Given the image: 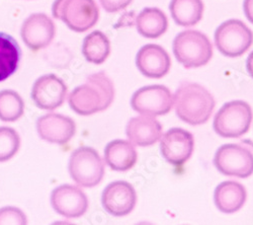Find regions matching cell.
Returning a JSON list of instances; mask_svg holds the SVG:
<instances>
[{"instance_id":"5","label":"cell","mask_w":253,"mask_h":225,"mask_svg":"<svg viewBox=\"0 0 253 225\" xmlns=\"http://www.w3.org/2000/svg\"><path fill=\"white\" fill-rule=\"evenodd\" d=\"M251 107L243 100H232L225 104L214 118V130L223 138H239L250 128Z\"/></svg>"},{"instance_id":"2","label":"cell","mask_w":253,"mask_h":225,"mask_svg":"<svg viewBox=\"0 0 253 225\" xmlns=\"http://www.w3.org/2000/svg\"><path fill=\"white\" fill-rule=\"evenodd\" d=\"M215 99L203 86L182 83L173 95V107L177 117L189 125H202L215 109Z\"/></svg>"},{"instance_id":"26","label":"cell","mask_w":253,"mask_h":225,"mask_svg":"<svg viewBox=\"0 0 253 225\" xmlns=\"http://www.w3.org/2000/svg\"><path fill=\"white\" fill-rule=\"evenodd\" d=\"M28 223L26 214L16 207H3L0 209V225H25Z\"/></svg>"},{"instance_id":"6","label":"cell","mask_w":253,"mask_h":225,"mask_svg":"<svg viewBox=\"0 0 253 225\" xmlns=\"http://www.w3.org/2000/svg\"><path fill=\"white\" fill-rule=\"evenodd\" d=\"M68 169L72 180L82 188L97 186L104 176V163L98 152L87 146L72 152Z\"/></svg>"},{"instance_id":"3","label":"cell","mask_w":253,"mask_h":225,"mask_svg":"<svg viewBox=\"0 0 253 225\" xmlns=\"http://www.w3.org/2000/svg\"><path fill=\"white\" fill-rule=\"evenodd\" d=\"M173 54L185 68H198L209 63L213 56V46L209 38L195 30L179 33L172 44Z\"/></svg>"},{"instance_id":"20","label":"cell","mask_w":253,"mask_h":225,"mask_svg":"<svg viewBox=\"0 0 253 225\" xmlns=\"http://www.w3.org/2000/svg\"><path fill=\"white\" fill-rule=\"evenodd\" d=\"M136 28L141 36L147 39H157L167 31L168 20L161 9L147 7L138 14Z\"/></svg>"},{"instance_id":"17","label":"cell","mask_w":253,"mask_h":225,"mask_svg":"<svg viewBox=\"0 0 253 225\" xmlns=\"http://www.w3.org/2000/svg\"><path fill=\"white\" fill-rule=\"evenodd\" d=\"M126 133L133 144L148 147L160 140L162 126L154 117L142 115L132 118L128 122Z\"/></svg>"},{"instance_id":"12","label":"cell","mask_w":253,"mask_h":225,"mask_svg":"<svg viewBox=\"0 0 253 225\" xmlns=\"http://www.w3.org/2000/svg\"><path fill=\"white\" fill-rule=\"evenodd\" d=\"M101 203L109 214L121 217L133 211L137 203V194L130 182L117 180L103 190Z\"/></svg>"},{"instance_id":"24","label":"cell","mask_w":253,"mask_h":225,"mask_svg":"<svg viewBox=\"0 0 253 225\" xmlns=\"http://www.w3.org/2000/svg\"><path fill=\"white\" fill-rule=\"evenodd\" d=\"M25 113V103L16 91L4 90L0 91V120L15 122Z\"/></svg>"},{"instance_id":"10","label":"cell","mask_w":253,"mask_h":225,"mask_svg":"<svg viewBox=\"0 0 253 225\" xmlns=\"http://www.w3.org/2000/svg\"><path fill=\"white\" fill-rule=\"evenodd\" d=\"M195 148V139L192 133L172 128L160 138V151L165 160L174 167H180L191 158Z\"/></svg>"},{"instance_id":"16","label":"cell","mask_w":253,"mask_h":225,"mask_svg":"<svg viewBox=\"0 0 253 225\" xmlns=\"http://www.w3.org/2000/svg\"><path fill=\"white\" fill-rule=\"evenodd\" d=\"M136 65L146 77L161 78L169 72L171 60L164 48L156 44H148L137 53Z\"/></svg>"},{"instance_id":"14","label":"cell","mask_w":253,"mask_h":225,"mask_svg":"<svg viewBox=\"0 0 253 225\" xmlns=\"http://www.w3.org/2000/svg\"><path fill=\"white\" fill-rule=\"evenodd\" d=\"M51 204L54 210L66 218H78L88 209V199L84 192L72 185H62L53 190Z\"/></svg>"},{"instance_id":"15","label":"cell","mask_w":253,"mask_h":225,"mask_svg":"<svg viewBox=\"0 0 253 225\" xmlns=\"http://www.w3.org/2000/svg\"><path fill=\"white\" fill-rule=\"evenodd\" d=\"M37 131L42 140L64 145L74 137L76 125L69 117L51 113L38 119Z\"/></svg>"},{"instance_id":"11","label":"cell","mask_w":253,"mask_h":225,"mask_svg":"<svg viewBox=\"0 0 253 225\" xmlns=\"http://www.w3.org/2000/svg\"><path fill=\"white\" fill-rule=\"evenodd\" d=\"M67 96V86L55 74L39 77L32 89L35 105L42 110L52 111L60 108Z\"/></svg>"},{"instance_id":"19","label":"cell","mask_w":253,"mask_h":225,"mask_svg":"<svg viewBox=\"0 0 253 225\" xmlns=\"http://www.w3.org/2000/svg\"><path fill=\"white\" fill-rule=\"evenodd\" d=\"M246 190L234 180L221 182L216 188L214 201L216 207L223 213L231 214L239 211L246 201Z\"/></svg>"},{"instance_id":"8","label":"cell","mask_w":253,"mask_h":225,"mask_svg":"<svg viewBox=\"0 0 253 225\" xmlns=\"http://www.w3.org/2000/svg\"><path fill=\"white\" fill-rule=\"evenodd\" d=\"M214 165L225 176L246 179L253 174V153L239 144H224L215 154Z\"/></svg>"},{"instance_id":"21","label":"cell","mask_w":253,"mask_h":225,"mask_svg":"<svg viewBox=\"0 0 253 225\" xmlns=\"http://www.w3.org/2000/svg\"><path fill=\"white\" fill-rule=\"evenodd\" d=\"M22 59V50L16 41L5 33H0V83L13 75Z\"/></svg>"},{"instance_id":"29","label":"cell","mask_w":253,"mask_h":225,"mask_svg":"<svg viewBox=\"0 0 253 225\" xmlns=\"http://www.w3.org/2000/svg\"><path fill=\"white\" fill-rule=\"evenodd\" d=\"M246 68L249 75L253 78V51L249 54L247 61H246Z\"/></svg>"},{"instance_id":"13","label":"cell","mask_w":253,"mask_h":225,"mask_svg":"<svg viewBox=\"0 0 253 225\" xmlns=\"http://www.w3.org/2000/svg\"><path fill=\"white\" fill-rule=\"evenodd\" d=\"M56 27L53 20L45 13H33L24 22L20 36L32 51L48 47L55 38Z\"/></svg>"},{"instance_id":"28","label":"cell","mask_w":253,"mask_h":225,"mask_svg":"<svg viewBox=\"0 0 253 225\" xmlns=\"http://www.w3.org/2000/svg\"><path fill=\"white\" fill-rule=\"evenodd\" d=\"M243 9L246 18L253 25V0H244Z\"/></svg>"},{"instance_id":"25","label":"cell","mask_w":253,"mask_h":225,"mask_svg":"<svg viewBox=\"0 0 253 225\" xmlns=\"http://www.w3.org/2000/svg\"><path fill=\"white\" fill-rule=\"evenodd\" d=\"M19 146L18 133L10 127H0V162L11 159L17 153Z\"/></svg>"},{"instance_id":"22","label":"cell","mask_w":253,"mask_h":225,"mask_svg":"<svg viewBox=\"0 0 253 225\" xmlns=\"http://www.w3.org/2000/svg\"><path fill=\"white\" fill-rule=\"evenodd\" d=\"M169 9L176 25L193 27L203 17L204 3L202 0H171Z\"/></svg>"},{"instance_id":"1","label":"cell","mask_w":253,"mask_h":225,"mask_svg":"<svg viewBox=\"0 0 253 225\" xmlns=\"http://www.w3.org/2000/svg\"><path fill=\"white\" fill-rule=\"evenodd\" d=\"M115 97L113 81L103 71L92 73L85 83L77 87L68 96L73 112L80 116H90L107 110Z\"/></svg>"},{"instance_id":"18","label":"cell","mask_w":253,"mask_h":225,"mask_svg":"<svg viewBox=\"0 0 253 225\" xmlns=\"http://www.w3.org/2000/svg\"><path fill=\"white\" fill-rule=\"evenodd\" d=\"M138 154L133 143L117 139L105 146V163L115 172H126L131 170L137 162Z\"/></svg>"},{"instance_id":"9","label":"cell","mask_w":253,"mask_h":225,"mask_svg":"<svg viewBox=\"0 0 253 225\" xmlns=\"http://www.w3.org/2000/svg\"><path fill=\"white\" fill-rule=\"evenodd\" d=\"M134 111L147 116H164L173 107V96L164 86H148L138 90L131 98Z\"/></svg>"},{"instance_id":"23","label":"cell","mask_w":253,"mask_h":225,"mask_svg":"<svg viewBox=\"0 0 253 225\" xmlns=\"http://www.w3.org/2000/svg\"><path fill=\"white\" fill-rule=\"evenodd\" d=\"M111 53L109 38L100 31H94L83 40L82 54L89 63L102 64Z\"/></svg>"},{"instance_id":"4","label":"cell","mask_w":253,"mask_h":225,"mask_svg":"<svg viewBox=\"0 0 253 225\" xmlns=\"http://www.w3.org/2000/svg\"><path fill=\"white\" fill-rule=\"evenodd\" d=\"M52 13L76 33H84L93 28L99 17V9L94 0H55Z\"/></svg>"},{"instance_id":"7","label":"cell","mask_w":253,"mask_h":225,"mask_svg":"<svg viewBox=\"0 0 253 225\" xmlns=\"http://www.w3.org/2000/svg\"><path fill=\"white\" fill-rule=\"evenodd\" d=\"M252 43V31L239 19L224 22L215 32L216 47L229 58L240 57L251 47Z\"/></svg>"},{"instance_id":"27","label":"cell","mask_w":253,"mask_h":225,"mask_svg":"<svg viewBox=\"0 0 253 225\" xmlns=\"http://www.w3.org/2000/svg\"><path fill=\"white\" fill-rule=\"evenodd\" d=\"M133 0H99L102 8L108 12H118L128 7Z\"/></svg>"}]
</instances>
